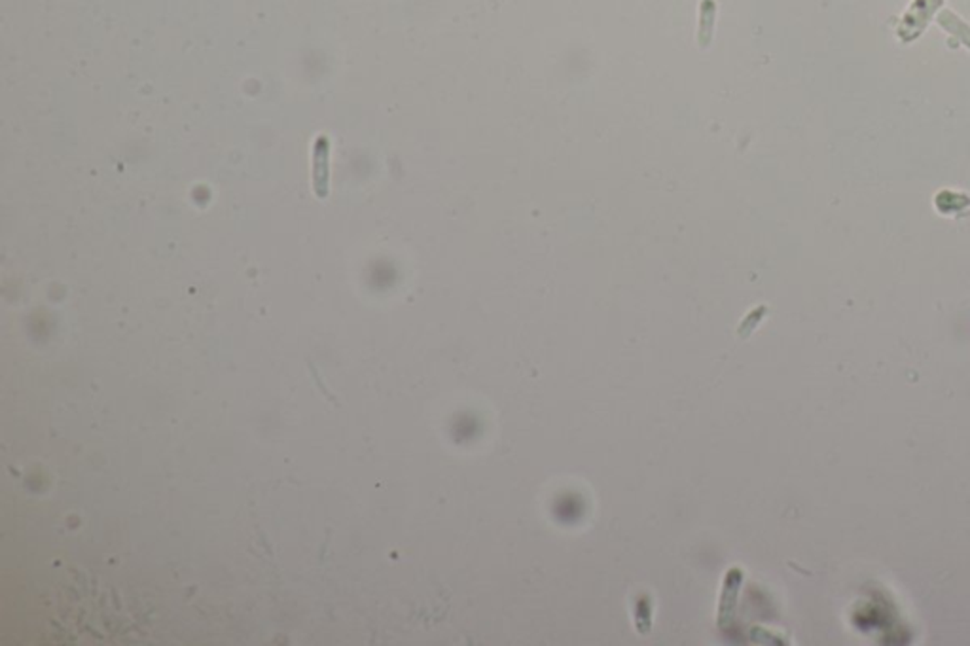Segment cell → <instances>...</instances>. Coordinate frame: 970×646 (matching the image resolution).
<instances>
[{
    "instance_id": "cell-1",
    "label": "cell",
    "mask_w": 970,
    "mask_h": 646,
    "mask_svg": "<svg viewBox=\"0 0 970 646\" xmlns=\"http://www.w3.org/2000/svg\"><path fill=\"white\" fill-rule=\"evenodd\" d=\"M313 190L325 199L330 191V138L316 135L313 141Z\"/></svg>"
}]
</instances>
